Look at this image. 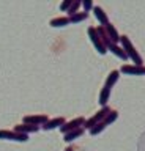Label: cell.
Returning a JSON list of instances; mask_svg holds the SVG:
<instances>
[{
	"mask_svg": "<svg viewBox=\"0 0 145 151\" xmlns=\"http://www.w3.org/2000/svg\"><path fill=\"white\" fill-rule=\"evenodd\" d=\"M120 46H121V49H123L126 52V55H128V58L133 60V63L134 65H137V66H142L144 63V60H142V57H140V54L137 50H136V47L134 44L131 42V40L126 35H121L120 36Z\"/></svg>",
	"mask_w": 145,
	"mask_h": 151,
	"instance_id": "cell-1",
	"label": "cell"
},
{
	"mask_svg": "<svg viewBox=\"0 0 145 151\" xmlns=\"http://www.w3.org/2000/svg\"><path fill=\"white\" fill-rule=\"evenodd\" d=\"M112 110V109L109 107V106H106V107H101L100 110H98L93 116H90L88 120H85V124H84V129H88L90 131L93 126H96L98 123H101V121H104V118H106V115L109 113Z\"/></svg>",
	"mask_w": 145,
	"mask_h": 151,
	"instance_id": "cell-2",
	"label": "cell"
},
{
	"mask_svg": "<svg viewBox=\"0 0 145 151\" xmlns=\"http://www.w3.org/2000/svg\"><path fill=\"white\" fill-rule=\"evenodd\" d=\"M87 33H88V38H90V41H92V44L93 47L96 49L98 54H101V55H106V46H104V42L101 41V38L100 35H98V32H96V27H88L87 28Z\"/></svg>",
	"mask_w": 145,
	"mask_h": 151,
	"instance_id": "cell-3",
	"label": "cell"
},
{
	"mask_svg": "<svg viewBox=\"0 0 145 151\" xmlns=\"http://www.w3.org/2000/svg\"><path fill=\"white\" fill-rule=\"evenodd\" d=\"M0 140H10V142H19V143H25L29 140V135L19 134L16 131H8V129H0Z\"/></svg>",
	"mask_w": 145,
	"mask_h": 151,
	"instance_id": "cell-4",
	"label": "cell"
},
{
	"mask_svg": "<svg viewBox=\"0 0 145 151\" xmlns=\"http://www.w3.org/2000/svg\"><path fill=\"white\" fill-rule=\"evenodd\" d=\"M48 121H49V116L44 115V113H38V115H25L24 118H22V123L33 124V126H40V127H43Z\"/></svg>",
	"mask_w": 145,
	"mask_h": 151,
	"instance_id": "cell-5",
	"label": "cell"
},
{
	"mask_svg": "<svg viewBox=\"0 0 145 151\" xmlns=\"http://www.w3.org/2000/svg\"><path fill=\"white\" fill-rule=\"evenodd\" d=\"M120 74L126 76H145V66H137V65H121V68L118 69Z\"/></svg>",
	"mask_w": 145,
	"mask_h": 151,
	"instance_id": "cell-6",
	"label": "cell"
},
{
	"mask_svg": "<svg viewBox=\"0 0 145 151\" xmlns=\"http://www.w3.org/2000/svg\"><path fill=\"white\" fill-rule=\"evenodd\" d=\"M84 124H85V118L84 116L73 118L71 121H66L62 127H60V132H62V134H66V132L74 131V129H77V127H84Z\"/></svg>",
	"mask_w": 145,
	"mask_h": 151,
	"instance_id": "cell-7",
	"label": "cell"
},
{
	"mask_svg": "<svg viewBox=\"0 0 145 151\" xmlns=\"http://www.w3.org/2000/svg\"><path fill=\"white\" fill-rule=\"evenodd\" d=\"M13 131L19 132V134L29 135V134H35V132H38V131H40V126H33V124H27V123H21V124H16Z\"/></svg>",
	"mask_w": 145,
	"mask_h": 151,
	"instance_id": "cell-8",
	"label": "cell"
},
{
	"mask_svg": "<svg viewBox=\"0 0 145 151\" xmlns=\"http://www.w3.org/2000/svg\"><path fill=\"white\" fill-rule=\"evenodd\" d=\"M104 32H106V35H107V38L114 42V44H120V36L121 35H118V32H117V28L112 25V24L109 22L107 25H104Z\"/></svg>",
	"mask_w": 145,
	"mask_h": 151,
	"instance_id": "cell-9",
	"label": "cell"
},
{
	"mask_svg": "<svg viewBox=\"0 0 145 151\" xmlns=\"http://www.w3.org/2000/svg\"><path fill=\"white\" fill-rule=\"evenodd\" d=\"M107 52H112L115 57H118L120 60H123V61H126V60H129L128 58V55H126V52L121 49V46L120 44H114V42H110L109 46H107Z\"/></svg>",
	"mask_w": 145,
	"mask_h": 151,
	"instance_id": "cell-10",
	"label": "cell"
},
{
	"mask_svg": "<svg viewBox=\"0 0 145 151\" xmlns=\"http://www.w3.org/2000/svg\"><path fill=\"white\" fill-rule=\"evenodd\" d=\"M65 118L63 116H57V118H52V120H49L46 124L43 126L44 131H52V129H60L63 124H65Z\"/></svg>",
	"mask_w": 145,
	"mask_h": 151,
	"instance_id": "cell-11",
	"label": "cell"
},
{
	"mask_svg": "<svg viewBox=\"0 0 145 151\" xmlns=\"http://www.w3.org/2000/svg\"><path fill=\"white\" fill-rule=\"evenodd\" d=\"M93 14H95V17L98 19V22H100L102 27L109 24V17H107L106 11H104V9H102L101 6H98V5H95V6H93Z\"/></svg>",
	"mask_w": 145,
	"mask_h": 151,
	"instance_id": "cell-12",
	"label": "cell"
},
{
	"mask_svg": "<svg viewBox=\"0 0 145 151\" xmlns=\"http://www.w3.org/2000/svg\"><path fill=\"white\" fill-rule=\"evenodd\" d=\"M84 132H85L84 127H77V129L69 131V132H66V134H63V140L66 142V143H71V142H74L76 139H79V137H82Z\"/></svg>",
	"mask_w": 145,
	"mask_h": 151,
	"instance_id": "cell-13",
	"label": "cell"
},
{
	"mask_svg": "<svg viewBox=\"0 0 145 151\" xmlns=\"http://www.w3.org/2000/svg\"><path fill=\"white\" fill-rule=\"evenodd\" d=\"M69 24H71V22H69V17H68V16H58V17L50 19L49 25L54 27V28H62V27L69 25Z\"/></svg>",
	"mask_w": 145,
	"mask_h": 151,
	"instance_id": "cell-14",
	"label": "cell"
},
{
	"mask_svg": "<svg viewBox=\"0 0 145 151\" xmlns=\"http://www.w3.org/2000/svg\"><path fill=\"white\" fill-rule=\"evenodd\" d=\"M118 77H120V71L118 69H114V71H110L109 73V76L106 77V82H104V87H107V88H110L112 90V87L118 82Z\"/></svg>",
	"mask_w": 145,
	"mask_h": 151,
	"instance_id": "cell-15",
	"label": "cell"
},
{
	"mask_svg": "<svg viewBox=\"0 0 145 151\" xmlns=\"http://www.w3.org/2000/svg\"><path fill=\"white\" fill-rule=\"evenodd\" d=\"M110 91H112V90L107 88V87H102V88H101L100 99H98V102H100L101 107H106V106H107V101H109V98H110Z\"/></svg>",
	"mask_w": 145,
	"mask_h": 151,
	"instance_id": "cell-16",
	"label": "cell"
},
{
	"mask_svg": "<svg viewBox=\"0 0 145 151\" xmlns=\"http://www.w3.org/2000/svg\"><path fill=\"white\" fill-rule=\"evenodd\" d=\"M88 19V13H84V11H79L73 16H69V22L71 24H79V22H84Z\"/></svg>",
	"mask_w": 145,
	"mask_h": 151,
	"instance_id": "cell-17",
	"label": "cell"
},
{
	"mask_svg": "<svg viewBox=\"0 0 145 151\" xmlns=\"http://www.w3.org/2000/svg\"><path fill=\"white\" fill-rule=\"evenodd\" d=\"M82 6V0H73V3H71V6H69V9H68V17L69 16H73V14H76V13H79V8Z\"/></svg>",
	"mask_w": 145,
	"mask_h": 151,
	"instance_id": "cell-18",
	"label": "cell"
},
{
	"mask_svg": "<svg viewBox=\"0 0 145 151\" xmlns=\"http://www.w3.org/2000/svg\"><path fill=\"white\" fill-rule=\"evenodd\" d=\"M117 118H118V112H117V110H110L106 115V118H104V121H102V123H104L106 126H109V124H112V123L117 120Z\"/></svg>",
	"mask_w": 145,
	"mask_h": 151,
	"instance_id": "cell-19",
	"label": "cell"
},
{
	"mask_svg": "<svg viewBox=\"0 0 145 151\" xmlns=\"http://www.w3.org/2000/svg\"><path fill=\"white\" fill-rule=\"evenodd\" d=\"M106 127H107V126L101 121V123H98L96 126H93V127H92V129H90V134H92V135H98V134H101V132L104 131Z\"/></svg>",
	"mask_w": 145,
	"mask_h": 151,
	"instance_id": "cell-20",
	"label": "cell"
},
{
	"mask_svg": "<svg viewBox=\"0 0 145 151\" xmlns=\"http://www.w3.org/2000/svg\"><path fill=\"white\" fill-rule=\"evenodd\" d=\"M93 2L92 0H82V8H84V13H88L90 9H93Z\"/></svg>",
	"mask_w": 145,
	"mask_h": 151,
	"instance_id": "cell-21",
	"label": "cell"
},
{
	"mask_svg": "<svg viewBox=\"0 0 145 151\" xmlns=\"http://www.w3.org/2000/svg\"><path fill=\"white\" fill-rule=\"evenodd\" d=\"M71 3H73V0H63V2L60 3V11L66 13L68 9H69V6H71Z\"/></svg>",
	"mask_w": 145,
	"mask_h": 151,
	"instance_id": "cell-22",
	"label": "cell"
},
{
	"mask_svg": "<svg viewBox=\"0 0 145 151\" xmlns=\"http://www.w3.org/2000/svg\"><path fill=\"white\" fill-rule=\"evenodd\" d=\"M63 151H74V150H73V146H68V148H65Z\"/></svg>",
	"mask_w": 145,
	"mask_h": 151,
	"instance_id": "cell-23",
	"label": "cell"
}]
</instances>
